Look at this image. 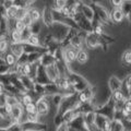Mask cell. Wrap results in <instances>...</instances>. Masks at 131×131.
Segmentation results:
<instances>
[{
	"mask_svg": "<svg viewBox=\"0 0 131 131\" xmlns=\"http://www.w3.org/2000/svg\"><path fill=\"white\" fill-rule=\"evenodd\" d=\"M88 58H89V56H88V52L85 51V50H80L79 52L77 54V60H78V62L81 63V64H83L85 63L88 61Z\"/></svg>",
	"mask_w": 131,
	"mask_h": 131,
	"instance_id": "6da1fadb",
	"label": "cell"
},
{
	"mask_svg": "<svg viewBox=\"0 0 131 131\" xmlns=\"http://www.w3.org/2000/svg\"><path fill=\"white\" fill-rule=\"evenodd\" d=\"M48 109V105L45 103L44 101H38L37 105H36V112L39 114H45Z\"/></svg>",
	"mask_w": 131,
	"mask_h": 131,
	"instance_id": "7a4b0ae2",
	"label": "cell"
},
{
	"mask_svg": "<svg viewBox=\"0 0 131 131\" xmlns=\"http://www.w3.org/2000/svg\"><path fill=\"white\" fill-rule=\"evenodd\" d=\"M113 19L115 22H121L124 19V12L120 9H116L113 12Z\"/></svg>",
	"mask_w": 131,
	"mask_h": 131,
	"instance_id": "3957f363",
	"label": "cell"
},
{
	"mask_svg": "<svg viewBox=\"0 0 131 131\" xmlns=\"http://www.w3.org/2000/svg\"><path fill=\"white\" fill-rule=\"evenodd\" d=\"M66 57L69 61H73L77 58V52L74 49H68L67 52H66Z\"/></svg>",
	"mask_w": 131,
	"mask_h": 131,
	"instance_id": "277c9868",
	"label": "cell"
},
{
	"mask_svg": "<svg viewBox=\"0 0 131 131\" xmlns=\"http://www.w3.org/2000/svg\"><path fill=\"white\" fill-rule=\"evenodd\" d=\"M27 14L30 15V18H31L32 21H37V20L39 19V12L37 10H31Z\"/></svg>",
	"mask_w": 131,
	"mask_h": 131,
	"instance_id": "5b68a950",
	"label": "cell"
},
{
	"mask_svg": "<svg viewBox=\"0 0 131 131\" xmlns=\"http://www.w3.org/2000/svg\"><path fill=\"white\" fill-rule=\"evenodd\" d=\"M18 10H19V7H16V6L10 7L9 10H8V15H9L10 18H15L16 13H18Z\"/></svg>",
	"mask_w": 131,
	"mask_h": 131,
	"instance_id": "8992f818",
	"label": "cell"
},
{
	"mask_svg": "<svg viewBox=\"0 0 131 131\" xmlns=\"http://www.w3.org/2000/svg\"><path fill=\"white\" fill-rule=\"evenodd\" d=\"M11 113H12V115H13V117L14 118H19L20 116H21V108L19 107V106H13L12 107V109H11Z\"/></svg>",
	"mask_w": 131,
	"mask_h": 131,
	"instance_id": "52a82bcc",
	"label": "cell"
},
{
	"mask_svg": "<svg viewBox=\"0 0 131 131\" xmlns=\"http://www.w3.org/2000/svg\"><path fill=\"white\" fill-rule=\"evenodd\" d=\"M12 39L14 42H20L22 39V33H20L19 31H13L12 32Z\"/></svg>",
	"mask_w": 131,
	"mask_h": 131,
	"instance_id": "ba28073f",
	"label": "cell"
},
{
	"mask_svg": "<svg viewBox=\"0 0 131 131\" xmlns=\"http://www.w3.org/2000/svg\"><path fill=\"white\" fill-rule=\"evenodd\" d=\"M26 28L25 24L23 23L22 20H18V22H16V31H19L20 33H22L24 30Z\"/></svg>",
	"mask_w": 131,
	"mask_h": 131,
	"instance_id": "9c48e42d",
	"label": "cell"
},
{
	"mask_svg": "<svg viewBox=\"0 0 131 131\" xmlns=\"http://www.w3.org/2000/svg\"><path fill=\"white\" fill-rule=\"evenodd\" d=\"M25 109H26L27 114H33V113H37V112H36V106H35L34 104H28V105H26Z\"/></svg>",
	"mask_w": 131,
	"mask_h": 131,
	"instance_id": "30bf717a",
	"label": "cell"
},
{
	"mask_svg": "<svg viewBox=\"0 0 131 131\" xmlns=\"http://www.w3.org/2000/svg\"><path fill=\"white\" fill-rule=\"evenodd\" d=\"M124 61L127 64H131V51H127L124 54Z\"/></svg>",
	"mask_w": 131,
	"mask_h": 131,
	"instance_id": "8fae6325",
	"label": "cell"
},
{
	"mask_svg": "<svg viewBox=\"0 0 131 131\" xmlns=\"http://www.w3.org/2000/svg\"><path fill=\"white\" fill-rule=\"evenodd\" d=\"M25 15H26L25 10H24V9H19L18 13H16V15H15V18H18V20H22Z\"/></svg>",
	"mask_w": 131,
	"mask_h": 131,
	"instance_id": "7c38bea8",
	"label": "cell"
},
{
	"mask_svg": "<svg viewBox=\"0 0 131 131\" xmlns=\"http://www.w3.org/2000/svg\"><path fill=\"white\" fill-rule=\"evenodd\" d=\"M27 39H28V43L32 44V45H38V38H37V36L31 35Z\"/></svg>",
	"mask_w": 131,
	"mask_h": 131,
	"instance_id": "4fadbf2b",
	"label": "cell"
},
{
	"mask_svg": "<svg viewBox=\"0 0 131 131\" xmlns=\"http://www.w3.org/2000/svg\"><path fill=\"white\" fill-rule=\"evenodd\" d=\"M114 97H115V100L118 101V102H121V101H124V94H122L120 91H117V92H115L114 94Z\"/></svg>",
	"mask_w": 131,
	"mask_h": 131,
	"instance_id": "5bb4252c",
	"label": "cell"
},
{
	"mask_svg": "<svg viewBox=\"0 0 131 131\" xmlns=\"http://www.w3.org/2000/svg\"><path fill=\"white\" fill-rule=\"evenodd\" d=\"M22 21H23V23H24V24H25V26L31 25V23H32V20H31L30 15H28L27 13H26V15H25V16H24V18L22 19Z\"/></svg>",
	"mask_w": 131,
	"mask_h": 131,
	"instance_id": "9a60e30c",
	"label": "cell"
},
{
	"mask_svg": "<svg viewBox=\"0 0 131 131\" xmlns=\"http://www.w3.org/2000/svg\"><path fill=\"white\" fill-rule=\"evenodd\" d=\"M7 47H8V44H7L6 40H3V39L0 40V51H1V52L6 51L7 50Z\"/></svg>",
	"mask_w": 131,
	"mask_h": 131,
	"instance_id": "2e32d148",
	"label": "cell"
},
{
	"mask_svg": "<svg viewBox=\"0 0 131 131\" xmlns=\"http://www.w3.org/2000/svg\"><path fill=\"white\" fill-rule=\"evenodd\" d=\"M28 119L32 120V121H36V120H37V113L28 114Z\"/></svg>",
	"mask_w": 131,
	"mask_h": 131,
	"instance_id": "e0dca14e",
	"label": "cell"
},
{
	"mask_svg": "<svg viewBox=\"0 0 131 131\" xmlns=\"http://www.w3.org/2000/svg\"><path fill=\"white\" fill-rule=\"evenodd\" d=\"M124 109L127 110L128 113H131V101L127 102V103L125 104V108H124Z\"/></svg>",
	"mask_w": 131,
	"mask_h": 131,
	"instance_id": "ac0fdd59",
	"label": "cell"
},
{
	"mask_svg": "<svg viewBox=\"0 0 131 131\" xmlns=\"http://www.w3.org/2000/svg\"><path fill=\"white\" fill-rule=\"evenodd\" d=\"M23 103L25 105H28V104H32V98L30 96H24L23 98Z\"/></svg>",
	"mask_w": 131,
	"mask_h": 131,
	"instance_id": "d6986e66",
	"label": "cell"
},
{
	"mask_svg": "<svg viewBox=\"0 0 131 131\" xmlns=\"http://www.w3.org/2000/svg\"><path fill=\"white\" fill-rule=\"evenodd\" d=\"M7 61H8V63L12 64V63L14 62V56H13V55H8V57H7Z\"/></svg>",
	"mask_w": 131,
	"mask_h": 131,
	"instance_id": "ffe728a7",
	"label": "cell"
},
{
	"mask_svg": "<svg viewBox=\"0 0 131 131\" xmlns=\"http://www.w3.org/2000/svg\"><path fill=\"white\" fill-rule=\"evenodd\" d=\"M113 3H114V6H115V7H119V8H120L124 2H122V1H113Z\"/></svg>",
	"mask_w": 131,
	"mask_h": 131,
	"instance_id": "44dd1931",
	"label": "cell"
},
{
	"mask_svg": "<svg viewBox=\"0 0 131 131\" xmlns=\"http://www.w3.org/2000/svg\"><path fill=\"white\" fill-rule=\"evenodd\" d=\"M80 101L81 102H85V101H86V95H85L84 93H82L80 95Z\"/></svg>",
	"mask_w": 131,
	"mask_h": 131,
	"instance_id": "7402d4cb",
	"label": "cell"
},
{
	"mask_svg": "<svg viewBox=\"0 0 131 131\" xmlns=\"http://www.w3.org/2000/svg\"><path fill=\"white\" fill-rule=\"evenodd\" d=\"M62 13L66 14V15H68L69 13H70V11H69V8H62Z\"/></svg>",
	"mask_w": 131,
	"mask_h": 131,
	"instance_id": "603a6c76",
	"label": "cell"
},
{
	"mask_svg": "<svg viewBox=\"0 0 131 131\" xmlns=\"http://www.w3.org/2000/svg\"><path fill=\"white\" fill-rule=\"evenodd\" d=\"M110 129H112V128H110V124L107 121V122L105 124V130H106V131H109Z\"/></svg>",
	"mask_w": 131,
	"mask_h": 131,
	"instance_id": "cb8c5ba5",
	"label": "cell"
},
{
	"mask_svg": "<svg viewBox=\"0 0 131 131\" xmlns=\"http://www.w3.org/2000/svg\"><path fill=\"white\" fill-rule=\"evenodd\" d=\"M61 86H62L63 89H67V88L69 86V83H68L67 81H63V82H62V84H61Z\"/></svg>",
	"mask_w": 131,
	"mask_h": 131,
	"instance_id": "d4e9b609",
	"label": "cell"
},
{
	"mask_svg": "<svg viewBox=\"0 0 131 131\" xmlns=\"http://www.w3.org/2000/svg\"><path fill=\"white\" fill-rule=\"evenodd\" d=\"M96 33H97V34H102V27L98 26V27L96 28Z\"/></svg>",
	"mask_w": 131,
	"mask_h": 131,
	"instance_id": "484cf974",
	"label": "cell"
},
{
	"mask_svg": "<svg viewBox=\"0 0 131 131\" xmlns=\"http://www.w3.org/2000/svg\"><path fill=\"white\" fill-rule=\"evenodd\" d=\"M128 86H129V88H131V78L128 80Z\"/></svg>",
	"mask_w": 131,
	"mask_h": 131,
	"instance_id": "4316f807",
	"label": "cell"
},
{
	"mask_svg": "<svg viewBox=\"0 0 131 131\" xmlns=\"http://www.w3.org/2000/svg\"><path fill=\"white\" fill-rule=\"evenodd\" d=\"M0 92H1V86H0Z\"/></svg>",
	"mask_w": 131,
	"mask_h": 131,
	"instance_id": "83f0119b",
	"label": "cell"
},
{
	"mask_svg": "<svg viewBox=\"0 0 131 131\" xmlns=\"http://www.w3.org/2000/svg\"><path fill=\"white\" fill-rule=\"evenodd\" d=\"M129 89H130V91H131V88H129Z\"/></svg>",
	"mask_w": 131,
	"mask_h": 131,
	"instance_id": "f1b7e54d",
	"label": "cell"
}]
</instances>
